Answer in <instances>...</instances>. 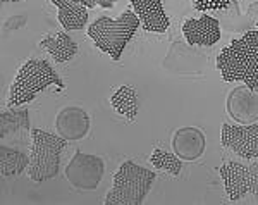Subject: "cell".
<instances>
[{
	"mask_svg": "<svg viewBox=\"0 0 258 205\" xmlns=\"http://www.w3.org/2000/svg\"><path fill=\"white\" fill-rule=\"evenodd\" d=\"M217 69L224 81H241L251 91L258 90V31H246L232 40L217 56Z\"/></svg>",
	"mask_w": 258,
	"mask_h": 205,
	"instance_id": "6da1fadb",
	"label": "cell"
},
{
	"mask_svg": "<svg viewBox=\"0 0 258 205\" xmlns=\"http://www.w3.org/2000/svg\"><path fill=\"white\" fill-rule=\"evenodd\" d=\"M140 24V18L133 11H126L117 19L102 16V18H98L90 24L88 36L93 40L95 47H98L103 54L110 56L114 61H119L126 45L138 31Z\"/></svg>",
	"mask_w": 258,
	"mask_h": 205,
	"instance_id": "7a4b0ae2",
	"label": "cell"
},
{
	"mask_svg": "<svg viewBox=\"0 0 258 205\" xmlns=\"http://www.w3.org/2000/svg\"><path fill=\"white\" fill-rule=\"evenodd\" d=\"M52 85L59 86V90H64V83L59 78V74L53 71L48 61L31 59L19 68L18 76H16L11 86L7 107L24 106V104L35 100L36 95Z\"/></svg>",
	"mask_w": 258,
	"mask_h": 205,
	"instance_id": "3957f363",
	"label": "cell"
},
{
	"mask_svg": "<svg viewBox=\"0 0 258 205\" xmlns=\"http://www.w3.org/2000/svg\"><path fill=\"white\" fill-rule=\"evenodd\" d=\"M157 174L147 167L126 161L114 174V185L105 196V205H140L150 193Z\"/></svg>",
	"mask_w": 258,
	"mask_h": 205,
	"instance_id": "277c9868",
	"label": "cell"
},
{
	"mask_svg": "<svg viewBox=\"0 0 258 205\" xmlns=\"http://www.w3.org/2000/svg\"><path fill=\"white\" fill-rule=\"evenodd\" d=\"M68 146V140L43 129H31V148L28 174L33 181L41 183L59 174L60 153Z\"/></svg>",
	"mask_w": 258,
	"mask_h": 205,
	"instance_id": "5b68a950",
	"label": "cell"
},
{
	"mask_svg": "<svg viewBox=\"0 0 258 205\" xmlns=\"http://www.w3.org/2000/svg\"><path fill=\"white\" fill-rule=\"evenodd\" d=\"M103 176V161L97 156H88L78 150L66 167V178L74 188L95 190Z\"/></svg>",
	"mask_w": 258,
	"mask_h": 205,
	"instance_id": "8992f818",
	"label": "cell"
},
{
	"mask_svg": "<svg viewBox=\"0 0 258 205\" xmlns=\"http://www.w3.org/2000/svg\"><path fill=\"white\" fill-rule=\"evenodd\" d=\"M222 145L236 156L253 161L258 159V123L239 126V124H222Z\"/></svg>",
	"mask_w": 258,
	"mask_h": 205,
	"instance_id": "52a82bcc",
	"label": "cell"
},
{
	"mask_svg": "<svg viewBox=\"0 0 258 205\" xmlns=\"http://www.w3.org/2000/svg\"><path fill=\"white\" fill-rule=\"evenodd\" d=\"M182 35L195 47H212L220 40V23L212 16L203 14L198 19H188L182 24Z\"/></svg>",
	"mask_w": 258,
	"mask_h": 205,
	"instance_id": "ba28073f",
	"label": "cell"
},
{
	"mask_svg": "<svg viewBox=\"0 0 258 205\" xmlns=\"http://www.w3.org/2000/svg\"><path fill=\"white\" fill-rule=\"evenodd\" d=\"M219 173L224 179L227 198L231 202L244 198L249 195V169L239 161L224 162L219 167Z\"/></svg>",
	"mask_w": 258,
	"mask_h": 205,
	"instance_id": "9c48e42d",
	"label": "cell"
},
{
	"mask_svg": "<svg viewBox=\"0 0 258 205\" xmlns=\"http://www.w3.org/2000/svg\"><path fill=\"white\" fill-rule=\"evenodd\" d=\"M131 6L141 21V26L152 33H165L169 18L162 0H131Z\"/></svg>",
	"mask_w": 258,
	"mask_h": 205,
	"instance_id": "30bf717a",
	"label": "cell"
},
{
	"mask_svg": "<svg viewBox=\"0 0 258 205\" xmlns=\"http://www.w3.org/2000/svg\"><path fill=\"white\" fill-rule=\"evenodd\" d=\"M55 126L66 140H81L90 129V117L80 107H66L57 116Z\"/></svg>",
	"mask_w": 258,
	"mask_h": 205,
	"instance_id": "8fae6325",
	"label": "cell"
},
{
	"mask_svg": "<svg viewBox=\"0 0 258 205\" xmlns=\"http://www.w3.org/2000/svg\"><path fill=\"white\" fill-rule=\"evenodd\" d=\"M59 9V23L66 31H78L88 23V7L83 0H52Z\"/></svg>",
	"mask_w": 258,
	"mask_h": 205,
	"instance_id": "7c38bea8",
	"label": "cell"
},
{
	"mask_svg": "<svg viewBox=\"0 0 258 205\" xmlns=\"http://www.w3.org/2000/svg\"><path fill=\"white\" fill-rule=\"evenodd\" d=\"M28 131H30V116L28 111H6L2 114V140L11 136L12 141L26 145Z\"/></svg>",
	"mask_w": 258,
	"mask_h": 205,
	"instance_id": "4fadbf2b",
	"label": "cell"
},
{
	"mask_svg": "<svg viewBox=\"0 0 258 205\" xmlns=\"http://www.w3.org/2000/svg\"><path fill=\"white\" fill-rule=\"evenodd\" d=\"M188 138H189L188 128L177 131L172 141L174 152H176L179 157L186 159V161H195V159H198L203 153V150H205V136H203L202 131L193 128L191 140H188Z\"/></svg>",
	"mask_w": 258,
	"mask_h": 205,
	"instance_id": "5bb4252c",
	"label": "cell"
},
{
	"mask_svg": "<svg viewBox=\"0 0 258 205\" xmlns=\"http://www.w3.org/2000/svg\"><path fill=\"white\" fill-rule=\"evenodd\" d=\"M41 47L47 48L52 59L59 64L69 62L71 59L78 56V43L66 31H60L53 36H47L41 41Z\"/></svg>",
	"mask_w": 258,
	"mask_h": 205,
	"instance_id": "9a60e30c",
	"label": "cell"
},
{
	"mask_svg": "<svg viewBox=\"0 0 258 205\" xmlns=\"http://www.w3.org/2000/svg\"><path fill=\"white\" fill-rule=\"evenodd\" d=\"M30 167V156L21 148L2 145L0 148V173L4 178H16Z\"/></svg>",
	"mask_w": 258,
	"mask_h": 205,
	"instance_id": "2e32d148",
	"label": "cell"
},
{
	"mask_svg": "<svg viewBox=\"0 0 258 205\" xmlns=\"http://www.w3.org/2000/svg\"><path fill=\"white\" fill-rule=\"evenodd\" d=\"M112 107L115 109V112L126 116L127 121H135L138 116V91L131 86H120L110 98Z\"/></svg>",
	"mask_w": 258,
	"mask_h": 205,
	"instance_id": "e0dca14e",
	"label": "cell"
},
{
	"mask_svg": "<svg viewBox=\"0 0 258 205\" xmlns=\"http://www.w3.org/2000/svg\"><path fill=\"white\" fill-rule=\"evenodd\" d=\"M150 162L152 166H155L157 169H162V171H167L172 176H179L182 169V162L176 153L172 152H167V150H160V148H155L150 157Z\"/></svg>",
	"mask_w": 258,
	"mask_h": 205,
	"instance_id": "ac0fdd59",
	"label": "cell"
},
{
	"mask_svg": "<svg viewBox=\"0 0 258 205\" xmlns=\"http://www.w3.org/2000/svg\"><path fill=\"white\" fill-rule=\"evenodd\" d=\"M234 0H193L195 9L200 12H209V11H222L227 9Z\"/></svg>",
	"mask_w": 258,
	"mask_h": 205,
	"instance_id": "d6986e66",
	"label": "cell"
},
{
	"mask_svg": "<svg viewBox=\"0 0 258 205\" xmlns=\"http://www.w3.org/2000/svg\"><path fill=\"white\" fill-rule=\"evenodd\" d=\"M249 169V195L258 200V162L248 164Z\"/></svg>",
	"mask_w": 258,
	"mask_h": 205,
	"instance_id": "ffe728a7",
	"label": "cell"
},
{
	"mask_svg": "<svg viewBox=\"0 0 258 205\" xmlns=\"http://www.w3.org/2000/svg\"><path fill=\"white\" fill-rule=\"evenodd\" d=\"M115 0H98V6L105 7V9H110V7H114Z\"/></svg>",
	"mask_w": 258,
	"mask_h": 205,
	"instance_id": "44dd1931",
	"label": "cell"
},
{
	"mask_svg": "<svg viewBox=\"0 0 258 205\" xmlns=\"http://www.w3.org/2000/svg\"><path fill=\"white\" fill-rule=\"evenodd\" d=\"M83 2L86 4V7H88V9H93L95 6H98V0H83Z\"/></svg>",
	"mask_w": 258,
	"mask_h": 205,
	"instance_id": "7402d4cb",
	"label": "cell"
},
{
	"mask_svg": "<svg viewBox=\"0 0 258 205\" xmlns=\"http://www.w3.org/2000/svg\"><path fill=\"white\" fill-rule=\"evenodd\" d=\"M7 2H21V0H2V4H7Z\"/></svg>",
	"mask_w": 258,
	"mask_h": 205,
	"instance_id": "603a6c76",
	"label": "cell"
},
{
	"mask_svg": "<svg viewBox=\"0 0 258 205\" xmlns=\"http://www.w3.org/2000/svg\"><path fill=\"white\" fill-rule=\"evenodd\" d=\"M256 31H258V24H256Z\"/></svg>",
	"mask_w": 258,
	"mask_h": 205,
	"instance_id": "cb8c5ba5",
	"label": "cell"
}]
</instances>
